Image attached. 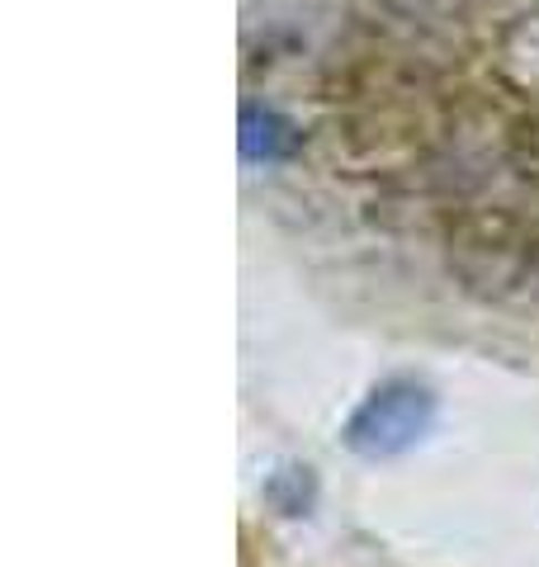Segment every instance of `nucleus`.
I'll list each match as a JSON object with an SVG mask.
<instances>
[{"label":"nucleus","instance_id":"f03ea898","mask_svg":"<svg viewBox=\"0 0 539 567\" xmlns=\"http://www.w3.org/2000/svg\"><path fill=\"white\" fill-rule=\"evenodd\" d=\"M242 162L251 166H279L303 147L298 123H289L279 110H265V104H246L242 110Z\"/></svg>","mask_w":539,"mask_h":567},{"label":"nucleus","instance_id":"7ed1b4c3","mask_svg":"<svg viewBox=\"0 0 539 567\" xmlns=\"http://www.w3.org/2000/svg\"><path fill=\"white\" fill-rule=\"evenodd\" d=\"M265 502L279 511V516H308L317 502V477L308 464H279L265 477Z\"/></svg>","mask_w":539,"mask_h":567},{"label":"nucleus","instance_id":"f257e3e1","mask_svg":"<svg viewBox=\"0 0 539 567\" xmlns=\"http://www.w3.org/2000/svg\"><path fill=\"white\" fill-rule=\"evenodd\" d=\"M440 402L426 383L417 379H384L379 388H369L359 406L340 425V445L359 458H398L407 450H417L436 425Z\"/></svg>","mask_w":539,"mask_h":567}]
</instances>
